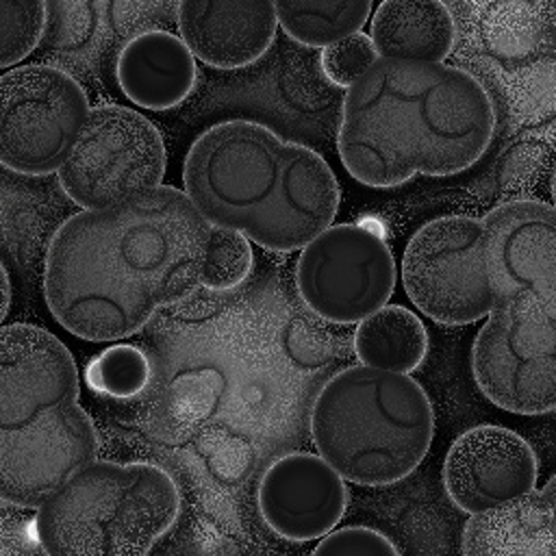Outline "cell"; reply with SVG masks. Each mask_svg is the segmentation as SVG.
I'll use <instances>...</instances> for the list:
<instances>
[{
  "label": "cell",
  "instance_id": "1",
  "mask_svg": "<svg viewBox=\"0 0 556 556\" xmlns=\"http://www.w3.org/2000/svg\"><path fill=\"white\" fill-rule=\"evenodd\" d=\"M208 232L187 193L169 185L119 206L83 208L46 248V304L80 339L130 337L200 287Z\"/></svg>",
  "mask_w": 556,
  "mask_h": 556
},
{
  "label": "cell",
  "instance_id": "2",
  "mask_svg": "<svg viewBox=\"0 0 556 556\" xmlns=\"http://www.w3.org/2000/svg\"><path fill=\"white\" fill-rule=\"evenodd\" d=\"M495 104L467 70L376 59L348 89L337 150L358 182L391 189L469 169L493 141Z\"/></svg>",
  "mask_w": 556,
  "mask_h": 556
},
{
  "label": "cell",
  "instance_id": "3",
  "mask_svg": "<svg viewBox=\"0 0 556 556\" xmlns=\"http://www.w3.org/2000/svg\"><path fill=\"white\" fill-rule=\"evenodd\" d=\"M182 185L208 224L274 252L306 245L332 224L341 202L319 152L254 119H226L200 132L187 150Z\"/></svg>",
  "mask_w": 556,
  "mask_h": 556
},
{
  "label": "cell",
  "instance_id": "4",
  "mask_svg": "<svg viewBox=\"0 0 556 556\" xmlns=\"http://www.w3.org/2000/svg\"><path fill=\"white\" fill-rule=\"evenodd\" d=\"M67 345L33 324L0 326V502L37 508L98 458Z\"/></svg>",
  "mask_w": 556,
  "mask_h": 556
},
{
  "label": "cell",
  "instance_id": "5",
  "mask_svg": "<svg viewBox=\"0 0 556 556\" xmlns=\"http://www.w3.org/2000/svg\"><path fill=\"white\" fill-rule=\"evenodd\" d=\"M434 410L408 374L354 365L332 374L311 406V439L343 480L387 486L430 450Z\"/></svg>",
  "mask_w": 556,
  "mask_h": 556
},
{
  "label": "cell",
  "instance_id": "6",
  "mask_svg": "<svg viewBox=\"0 0 556 556\" xmlns=\"http://www.w3.org/2000/svg\"><path fill=\"white\" fill-rule=\"evenodd\" d=\"M178 515L180 491L163 467L93 458L37 506L35 532L48 554L139 556Z\"/></svg>",
  "mask_w": 556,
  "mask_h": 556
},
{
  "label": "cell",
  "instance_id": "7",
  "mask_svg": "<svg viewBox=\"0 0 556 556\" xmlns=\"http://www.w3.org/2000/svg\"><path fill=\"white\" fill-rule=\"evenodd\" d=\"M165 165L163 137L146 115L122 104H96L56 178L76 206L109 208L163 185Z\"/></svg>",
  "mask_w": 556,
  "mask_h": 556
},
{
  "label": "cell",
  "instance_id": "8",
  "mask_svg": "<svg viewBox=\"0 0 556 556\" xmlns=\"http://www.w3.org/2000/svg\"><path fill=\"white\" fill-rule=\"evenodd\" d=\"M80 83L52 65H15L0 74V167L50 176L65 163L89 113Z\"/></svg>",
  "mask_w": 556,
  "mask_h": 556
},
{
  "label": "cell",
  "instance_id": "9",
  "mask_svg": "<svg viewBox=\"0 0 556 556\" xmlns=\"http://www.w3.org/2000/svg\"><path fill=\"white\" fill-rule=\"evenodd\" d=\"M402 285L430 319L463 326L484 319L495 306L480 217L441 215L419 226L402 256Z\"/></svg>",
  "mask_w": 556,
  "mask_h": 556
},
{
  "label": "cell",
  "instance_id": "10",
  "mask_svg": "<svg viewBox=\"0 0 556 556\" xmlns=\"http://www.w3.org/2000/svg\"><path fill=\"white\" fill-rule=\"evenodd\" d=\"M478 389L519 415L552 413L556 404V315L521 304L495 306L471 348Z\"/></svg>",
  "mask_w": 556,
  "mask_h": 556
},
{
  "label": "cell",
  "instance_id": "11",
  "mask_svg": "<svg viewBox=\"0 0 556 556\" xmlns=\"http://www.w3.org/2000/svg\"><path fill=\"white\" fill-rule=\"evenodd\" d=\"M395 278L389 243L361 224H330L302 245L295 267L302 302L332 324H358L387 304Z\"/></svg>",
  "mask_w": 556,
  "mask_h": 556
},
{
  "label": "cell",
  "instance_id": "12",
  "mask_svg": "<svg viewBox=\"0 0 556 556\" xmlns=\"http://www.w3.org/2000/svg\"><path fill=\"white\" fill-rule=\"evenodd\" d=\"M486 274L502 304L556 315V219L539 200L504 202L482 217Z\"/></svg>",
  "mask_w": 556,
  "mask_h": 556
},
{
  "label": "cell",
  "instance_id": "13",
  "mask_svg": "<svg viewBox=\"0 0 556 556\" xmlns=\"http://www.w3.org/2000/svg\"><path fill=\"white\" fill-rule=\"evenodd\" d=\"M532 445L504 426L480 424L460 432L443 460V486L452 504L473 515L536 486Z\"/></svg>",
  "mask_w": 556,
  "mask_h": 556
},
{
  "label": "cell",
  "instance_id": "14",
  "mask_svg": "<svg viewBox=\"0 0 556 556\" xmlns=\"http://www.w3.org/2000/svg\"><path fill=\"white\" fill-rule=\"evenodd\" d=\"M256 504L265 526L293 543L321 539L343 517L348 486L341 473L311 452L278 456L261 476Z\"/></svg>",
  "mask_w": 556,
  "mask_h": 556
},
{
  "label": "cell",
  "instance_id": "15",
  "mask_svg": "<svg viewBox=\"0 0 556 556\" xmlns=\"http://www.w3.org/2000/svg\"><path fill=\"white\" fill-rule=\"evenodd\" d=\"M178 37L215 70L256 63L276 39L274 0H178Z\"/></svg>",
  "mask_w": 556,
  "mask_h": 556
},
{
  "label": "cell",
  "instance_id": "16",
  "mask_svg": "<svg viewBox=\"0 0 556 556\" xmlns=\"http://www.w3.org/2000/svg\"><path fill=\"white\" fill-rule=\"evenodd\" d=\"M122 93L141 109L167 111L195 89L198 65L187 43L167 30H143L130 37L115 61Z\"/></svg>",
  "mask_w": 556,
  "mask_h": 556
},
{
  "label": "cell",
  "instance_id": "17",
  "mask_svg": "<svg viewBox=\"0 0 556 556\" xmlns=\"http://www.w3.org/2000/svg\"><path fill=\"white\" fill-rule=\"evenodd\" d=\"M556 478L495 508L473 513L463 528L460 549L473 556H554Z\"/></svg>",
  "mask_w": 556,
  "mask_h": 556
},
{
  "label": "cell",
  "instance_id": "18",
  "mask_svg": "<svg viewBox=\"0 0 556 556\" xmlns=\"http://www.w3.org/2000/svg\"><path fill=\"white\" fill-rule=\"evenodd\" d=\"M369 37L380 59L443 63L456 43V20L445 0H382Z\"/></svg>",
  "mask_w": 556,
  "mask_h": 556
},
{
  "label": "cell",
  "instance_id": "19",
  "mask_svg": "<svg viewBox=\"0 0 556 556\" xmlns=\"http://www.w3.org/2000/svg\"><path fill=\"white\" fill-rule=\"evenodd\" d=\"M354 352L363 365L410 374L426 358L428 332L413 311L382 304L358 321Z\"/></svg>",
  "mask_w": 556,
  "mask_h": 556
},
{
  "label": "cell",
  "instance_id": "20",
  "mask_svg": "<svg viewBox=\"0 0 556 556\" xmlns=\"http://www.w3.org/2000/svg\"><path fill=\"white\" fill-rule=\"evenodd\" d=\"M371 4L374 0H274L282 30L308 48L358 33L371 15Z\"/></svg>",
  "mask_w": 556,
  "mask_h": 556
},
{
  "label": "cell",
  "instance_id": "21",
  "mask_svg": "<svg viewBox=\"0 0 556 556\" xmlns=\"http://www.w3.org/2000/svg\"><path fill=\"white\" fill-rule=\"evenodd\" d=\"M154 378L150 354L130 343H113L85 367L87 387L109 400H137Z\"/></svg>",
  "mask_w": 556,
  "mask_h": 556
},
{
  "label": "cell",
  "instance_id": "22",
  "mask_svg": "<svg viewBox=\"0 0 556 556\" xmlns=\"http://www.w3.org/2000/svg\"><path fill=\"white\" fill-rule=\"evenodd\" d=\"M254 254L250 239L237 230L213 226L204 248L200 287L208 291H228L241 285L252 271Z\"/></svg>",
  "mask_w": 556,
  "mask_h": 556
},
{
  "label": "cell",
  "instance_id": "23",
  "mask_svg": "<svg viewBox=\"0 0 556 556\" xmlns=\"http://www.w3.org/2000/svg\"><path fill=\"white\" fill-rule=\"evenodd\" d=\"M46 24V0H0V70L26 59L39 46Z\"/></svg>",
  "mask_w": 556,
  "mask_h": 556
},
{
  "label": "cell",
  "instance_id": "24",
  "mask_svg": "<svg viewBox=\"0 0 556 556\" xmlns=\"http://www.w3.org/2000/svg\"><path fill=\"white\" fill-rule=\"evenodd\" d=\"M539 17L528 0H495L484 13V39L502 54H521L541 33Z\"/></svg>",
  "mask_w": 556,
  "mask_h": 556
},
{
  "label": "cell",
  "instance_id": "25",
  "mask_svg": "<svg viewBox=\"0 0 556 556\" xmlns=\"http://www.w3.org/2000/svg\"><path fill=\"white\" fill-rule=\"evenodd\" d=\"M376 59L378 52L371 43V37L358 30L324 46L319 65L332 85L348 89L361 74H365V70H369Z\"/></svg>",
  "mask_w": 556,
  "mask_h": 556
},
{
  "label": "cell",
  "instance_id": "26",
  "mask_svg": "<svg viewBox=\"0 0 556 556\" xmlns=\"http://www.w3.org/2000/svg\"><path fill=\"white\" fill-rule=\"evenodd\" d=\"M315 556H397L400 547L380 530L367 526H348L339 530H330L321 536Z\"/></svg>",
  "mask_w": 556,
  "mask_h": 556
},
{
  "label": "cell",
  "instance_id": "27",
  "mask_svg": "<svg viewBox=\"0 0 556 556\" xmlns=\"http://www.w3.org/2000/svg\"><path fill=\"white\" fill-rule=\"evenodd\" d=\"M9 308H11V278H9L4 263L0 261V326H2Z\"/></svg>",
  "mask_w": 556,
  "mask_h": 556
}]
</instances>
